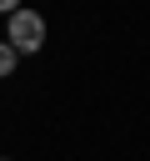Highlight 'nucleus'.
I'll return each instance as SVG.
<instances>
[{
	"label": "nucleus",
	"instance_id": "obj_1",
	"mask_svg": "<svg viewBox=\"0 0 150 161\" xmlns=\"http://www.w3.org/2000/svg\"><path fill=\"white\" fill-rule=\"evenodd\" d=\"M5 45H10L15 55H35V50L45 45V20H40L35 10H15V15H10V30H5Z\"/></svg>",
	"mask_w": 150,
	"mask_h": 161
},
{
	"label": "nucleus",
	"instance_id": "obj_2",
	"mask_svg": "<svg viewBox=\"0 0 150 161\" xmlns=\"http://www.w3.org/2000/svg\"><path fill=\"white\" fill-rule=\"evenodd\" d=\"M15 65H20V55H15V50L0 40V80H10V75H15Z\"/></svg>",
	"mask_w": 150,
	"mask_h": 161
}]
</instances>
